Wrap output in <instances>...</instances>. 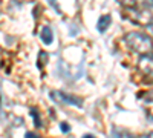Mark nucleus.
<instances>
[{"mask_svg":"<svg viewBox=\"0 0 153 138\" xmlns=\"http://www.w3.org/2000/svg\"><path fill=\"white\" fill-rule=\"evenodd\" d=\"M40 37H42V42H43L45 45L52 43L54 34H52V29H51V26H45L43 31H42V34H40Z\"/></svg>","mask_w":153,"mask_h":138,"instance_id":"6","label":"nucleus"},{"mask_svg":"<svg viewBox=\"0 0 153 138\" xmlns=\"http://www.w3.org/2000/svg\"><path fill=\"white\" fill-rule=\"evenodd\" d=\"M110 23H112V17L109 14H104V16H101L98 19V23H97V28L100 32H104L109 26H110Z\"/></svg>","mask_w":153,"mask_h":138,"instance_id":"5","label":"nucleus"},{"mask_svg":"<svg viewBox=\"0 0 153 138\" xmlns=\"http://www.w3.org/2000/svg\"><path fill=\"white\" fill-rule=\"evenodd\" d=\"M126 45L129 46L132 51L138 52L143 55H150V52L153 51V42L147 34L138 32V31H132L129 34H126L124 37Z\"/></svg>","mask_w":153,"mask_h":138,"instance_id":"1","label":"nucleus"},{"mask_svg":"<svg viewBox=\"0 0 153 138\" xmlns=\"http://www.w3.org/2000/svg\"><path fill=\"white\" fill-rule=\"evenodd\" d=\"M147 31H149V32H150V34L153 35V23H152V25H149V26H147Z\"/></svg>","mask_w":153,"mask_h":138,"instance_id":"13","label":"nucleus"},{"mask_svg":"<svg viewBox=\"0 0 153 138\" xmlns=\"http://www.w3.org/2000/svg\"><path fill=\"white\" fill-rule=\"evenodd\" d=\"M25 138H38V135H35V134H32V132H26Z\"/></svg>","mask_w":153,"mask_h":138,"instance_id":"11","label":"nucleus"},{"mask_svg":"<svg viewBox=\"0 0 153 138\" xmlns=\"http://www.w3.org/2000/svg\"><path fill=\"white\" fill-rule=\"evenodd\" d=\"M31 115H32V118H34L35 126H37V128H40V126H42V120H40V114H38V110H37L35 107L31 109Z\"/></svg>","mask_w":153,"mask_h":138,"instance_id":"8","label":"nucleus"},{"mask_svg":"<svg viewBox=\"0 0 153 138\" xmlns=\"http://www.w3.org/2000/svg\"><path fill=\"white\" fill-rule=\"evenodd\" d=\"M118 138H135L133 135H129V134H121Z\"/></svg>","mask_w":153,"mask_h":138,"instance_id":"12","label":"nucleus"},{"mask_svg":"<svg viewBox=\"0 0 153 138\" xmlns=\"http://www.w3.org/2000/svg\"><path fill=\"white\" fill-rule=\"evenodd\" d=\"M138 68L141 72L153 77V55H143L138 61Z\"/></svg>","mask_w":153,"mask_h":138,"instance_id":"3","label":"nucleus"},{"mask_svg":"<svg viewBox=\"0 0 153 138\" xmlns=\"http://www.w3.org/2000/svg\"><path fill=\"white\" fill-rule=\"evenodd\" d=\"M60 129H61V132H65V134H66V132H69L71 128H69V124H68V123H61V124H60Z\"/></svg>","mask_w":153,"mask_h":138,"instance_id":"10","label":"nucleus"},{"mask_svg":"<svg viewBox=\"0 0 153 138\" xmlns=\"http://www.w3.org/2000/svg\"><path fill=\"white\" fill-rule=\"evenodd\" d=\"M143 97H144V101L146 103H153V89L152 91H147Z\"/></svg>","mask_w":153,"mask_h":138,"instance_id":"9","label":"nucleus"},{"mask_svg":"<svg viewBox=\"0 0 153 138\" xmlns=\"http://www.w3.org/2000/svg\"><path fill=\"white\" fill-rule=\"evenodd\" d=\"M126 17L130 19L133 23L139 25V26H149V25L153 23V14L149 8H133V9H126Z\"/></svg>","mask_w":153,"mask_h":138,"instance_id":"2","label":"nucleus"},{"mask_svg":"<svg viewBox=\"0 0 153 138\" xmlns=\"http://www.w3.org/2000/svg\"><path fill=\"white\" fill-rule=\"evenodd\" d=\"M51 97H52L55 101H60V103H69V104H75V106H81L80 100H76L71 95H66L63 92H58V91H52L51 92Z\"/></svg>","mask_w":153,"mask_h":138,"instance_id":"4","label":"nucleus"},{"mask_svg":"<svg viewBox=\"0 0 153 138\" xmlns=\"http://www.w3.org/2000/svg\"><path fill=\"white\" fill-rule=\"evenodd\" d=\"M83 138H95V137H94V135H84Z\"/></svg>","mask_w":153,"mask_h":138,"instance_id":"14","label":"nucleus"},{"mask_svg":"<svg viewBox=\"0 0 153 138\" xmlns=\"http://www.w3.org/2000/svg\"><path fill=\"white\" fill-rule=\"evenodd\" d=\"M49 61V54L46 52V51H40L38 52V60H37V65H38V68L40 69H43L45 68V65Z\"/></svg>","mask_w":153,"mask_h":138,"instance_id":"7","label":"nucleus"},{"mask_svg":"<svg viewBox=\"0 0 153 138\" xmlns=\"http://www.w3.org/2000/svg\"><path fill=\"white\" fill-rule=\"evenodd\" d=\"M146 138H153V134H150V135H146Z\"/></svg>","mask_w":153,"mask_h":138,"instance_id":"15","label":"nucleus"}]
</instances>
